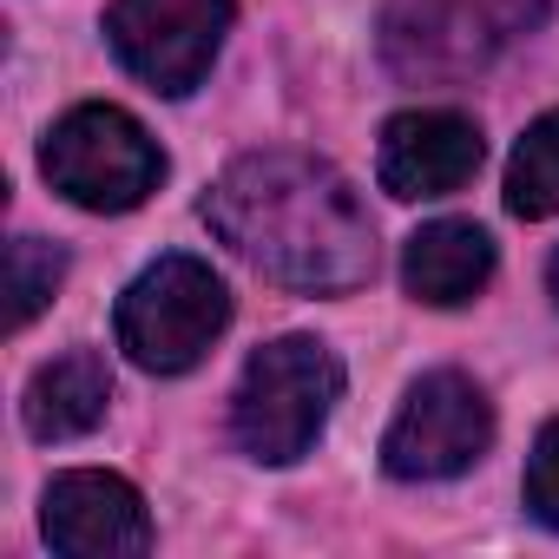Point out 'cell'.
Segmentation results:
<instances>
[{
  "instance_id": "1",
  "label": "cell",
  "mask_w": 559,
  "mask_h": 559,
  "mask_svg": "<svg viewBox=\"0 0 559 559\" xmlns=\"http://www.w3.org/2000/svg\"><path fill=\"white\" fill-rule=\"evenodd\" d=\"M204 224L270 284L349 297L376 276V224L356 185L310 152H243L204 191Z\"/></svg>"
},
{
  "instance_id": "2",
  "label": "cell",
  "mask_w": 559,
  "mask_h": 559,
  "mask_svg": "<svg viewBox=\"0 0 559 559\" xmlns=\"http://www.w3.org/2000/svg\"><path fill=\"white\" fill-rule=\"evenodd\" d=\"M336 402H343L336 349L317 336H276L243 362V382L230 395V435L250 461L290 467L323 441Z\"/></svg>"
},
{
  "instance_id": "3",
  "label": "cell",
  "mask_w": 559,
  "mask_h": 559,
  "mask_svg": "<svg viewBox=\"0 0 559 559\" xmlns=\"http://www.w3.org/2000/svg\"><path fill=\"white\" fill-rule=\"evenodd\" d=\"M546 0H389L382 60L408 86H461L539 34Z\"/></svg>"
},
{
  "instance_id": "4",
  "label": "cell",
  "mask_w": 559,
  "mask_h": 559,
  "mask_svg": "<svg viewBox=\"0 0 559 559\" xmlns=\"http://www.w3.org/2000/svg\"><path fill=\"white\" fill-rule=\"evenodd\" d=\"M230 323V290L224 276L198 257H158L132 276V290L119 297V349L145 376H185L211 356V343Z\"/></svg>"
},
{
  "instance_id": "5",
  "label": "cell",
  "mask_w": 559,
  "mask_h": 559,
  "mask_svg": "<svg viewBox=\"0 0 559 559\" xmlns=\"http://www.w3.org/2000/svg\"><path fill=\"white\" fill-rule=\"evenodd\" d=\"M40 171L67 204L112 217V211H139L165 185V152L126 106H73L47 132Z\"/></svg>"
},
{
  "instance_id": "6",
  "label": "cell",
  "mask_w": 559,
  "mask_h": 559,
  "mask_svg": "<svg viewBox=\"0 0 559 559\" xmlns=\"http://www.w3.org/2000/svg\"><path fill=\"white\" fill-rule=\"evenodd\" d=\"M487 448H493V408H487L480 382L461 369H435L402 395V408L382 435V467L395 480H454Z\"/></svg>"
},
{
  "instance_id": "7",
  "label": "cell",
  "mask_w": 559,
  "mask_h": 559,
  "mask_svg": "<svg viewBox=\"0 0 559 559\" xmlns=\"http://www.w3.org/2000/svg\"><path fill=\"white\" fill-rule=\"evenodd\" d=\"M230 0H112L106 40L132 80H145L165 99H185L204 86L224 34H230Z\"/></svg>"
},
{
  "instance_id": "8",
  "label": "cell",
  "mask_w": 559,
  "mask_h": 559,
  "mask_svg": "<svg viewBox=\"0 0 559 559\" xmlns=\"http://www.w3.org/2000/svg\"><path fill=\"white\" fill-rule=\"evenodd\" d=\"M480 126L454 106H415L395 112L382 126V152H376V178L389 198L421 204V198H454L461 185H474L480 171Z\"/></svg>"
},
{
  "instance_id": "9",
  "label": "cell",
  "mask_w": 559,
  "mask_h": 559,
  "mask_svg": "<svg viewBox=\"0 0 559 559\" xmlns=\"http://www.w3.org/2000/svg\"><path fill=\"white\" fill-rule=\"evenodd\" d=\"M40 526L60 559H139L152 546L139 487L119 474H99V467L60 474L40 500Z\"/></svg>"
},
{
  "instance_id": "10",
  "label": "cell",
  "mask_w": 559,
  "mask_h": 559,
  "mask_svg": "<svg viewBox=\"0 0 559 559\" xmlns=\"http://www.w3.org/2000/svg\"><path fill=\"white\" fill-rule=\"evenodd\" d=\"M493 276V237L467 217H441V224H421L402 250V284L415 304L428 310H461L487 290Z\"/></svg>"
},
{
  "instance_id": "11",
  "label": "cell",
  "mask_w": 559,
  "mask_h": 559,
  "mask_svg": "<svg viewBox=\"0 0 559 559\" xmlns=\"http://www.w3.org/2000/svg\"><path fill=\"white\" fill-rule=\"evenodd\" d=\"M112 408V369L99 349H67L53 356L47 369H34L27 382V402H21V421L34 441H80L106 421Z\"/></svg>"
},
{
  "instance_id": "12",
  "label": "cell",
  "mask_w": 559,
  "mask_h": 559,
  "mask_svg": "<svg viewBox=\"0 0 559 559\" xmlns=\"http://www.w3.org/2000/svg\"><path fill=\"white\" fill-rule=\"evenodd\" d=\"M507 211L513 217H552L559 211V112L533 119L526 139L507 158Z\"/></svg>"
},
{
  "instance_id": "13",
  "label": "cell",
  "mask_w": 559,
  "mask_h": 559,
  "mask_svg": "<svg viewBox=\"0 0 559 559\" xmlns=\"http://www.w3.org/2000/svg\"><path fill=\"white\" fill-rule=\"evenodd\" d=\"M60 276H67V250L60 243H47V237H14L8 243V323L14 330H27L53 304Z\"/></svg>"
},
{
  "instance_id": "14",
  "label": "cell",
  "mask_w": 559,
  "mask_h": 559,
  "mask_svg": "<svg viewBox=\"0 0 559 559\" xmlns=\"http://www.w3.org/2000/svg\"><path fill=\"white\" fill-rule=\"evenodd\" d=\"M526 513L546 533H559V415L539 428V441L526 454Z\"/></svg>"
},
{
  "instance_id": "15",
  "label": "cell",
  "mask_w": 559,
  "mask_h": 559,
  "mask_svg": "<svg viewBox=\"0 0 559 559\" xmlns=\"http://www.w3.org/2000/svg\"><path fill=\"white\" fill-rule=\"evenodd\" d=\"M546 290H552V304H559V250H552V263H546Z\"/></svg>"
}]
</instances>
